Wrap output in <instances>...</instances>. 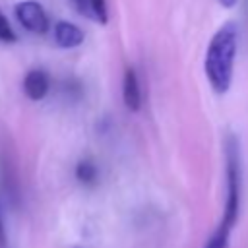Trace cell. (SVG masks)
<instances>
[{"mask_svg":"<svg viewBox=\"0 0 248 248\" xmlns=\"http://www.w3.org/2000/svg\"><path fill=\"white\" fill-rule=\"evenodd\" d=\"M122 97H124V103H126V107L130 110H140V107H141V93H140V83H138V76H136L134 68H128L124 72Z\"/></svg>","mask_w":248,"mask_h":248,"instance_id":"obj_5","label":"cell"},{"mask_svg":"<svg viewBox=\"0 0 248 248\" xmlns=\"http://www.w3.org/2000/svg\"><path fill=\"white\" fill-rule=\"evenodd\" d=\"M225 163H227V198H225V213L221 225L232 229L238 219L240 207V145L234 136L227 138L225 143Z\"/></svg>","mask_w":248,"mask_h":248,"instance_id":"obj_2","label":"cell"},{"mask_svg":"<svg viewBox=\"0 0 248 248\" xmlns=\"http://www.w3.org/2000/svg\"><path fill=\"white\" fill-rule=\"evenodd\" d=\"M229 234H231V229H227V227L221 225V227L209 236V240L205 242L203 248H229Z\"/></svg>","mask_w":248,"mask_h":248,"instance_id":"obj_8","label":"cell"},{"mask_svg":"<svg viewBox=\"0 0 248 248\" xmlns=\"http://www.w3.org/2000/svg\"><path fill=\"white\" fill-rule=\"evenodd\" d=\"M78 4V8L91 19L99 21V23H107L108 19V12H107V2L105 0H74Z\"/></svg>","mask_w":248,"mask_h":248,"instance_id":"obj_7","label":"cell"},{"mask_svg":"<svg viewBox=\"0 0 248 248\" xmlns=\"http://www.w3.org/2000/svg\"><path fill=\"white\" fill-rule=\"evenodd\" d=\"M217 2H219V4H223L225 8H232V6L236 4V0H217Z\"/></svg>","mask_w":248,"mask_h":248,"instance_id":"obj_12","label":"cell"},{"mask_svg":"<svg viewBox=\"0 0 248 248\" xmlns=\"http://www.w3.org/2000/svg\"><path fill=\"white\" fill-rule=\"evenodd\" d=\"M54 39L62 48H74V46L81 45L83 31L70 21H58L54 27Z\"/></svg>","mask_w":248,"mask_h":248,"instance_id":"obj_6","label":"cell"},{"mask_svg":"<svg viewBox=\"0 0 248 248\" xmlns=\"http://www.w3.org/2000/svg\"><path fill=\"white\" fill-rule=\"evenodd\" d=\"M23 91L29 99L39 101L48 93V76L43 70H31L23 79Z\"/></svg>","mask_w":248,"mask_h":248,"instance_id":"obj_4","label":"cell"},{"mask_svg":"<svg viewBox=\"0 0 248 248\" xmlns=\"http://www.w3.org/2000/svg\"><path fill=\"white\" fill-rule=\"evenodd\" d=\"M76 176H78V180H81L85 184H91L95 180V176H97V169H95V165L91 161H81L76 167Z\"/></svg>","mask_w":248,"mask_h":248,"instance_id":"obj_9","label":"cell"},{"mask_svg":"<svg viewBox=\"0 0 248 248\" xmlns=\"http://www.w3.org/2000/svg\"><path fill=\"white\" fill-rule=\"evenodd\" d=\"M0 41H4V43H14L16 41V33L10 27V23H8L6 16L2 14V10H0Z\"/></svg>","mask_w":248,"mask_h":248,"instance_id":"obj_10","label":"cell"},{"mask_svg":"<svg viewBox=\"0 0 248 248\" xmlns=\"http://www.w3.org/2000/svg\"><path fill=\"white\" fill-rule=\"evenodd\" d=\"M0 248H6V232H4V225H2V217H0Z\"/></svg>","mask_w":248,"mask_h":248,"instance_id":"obj_11","label":"cell"},{"mask_svg":"<svg viewBox=\"0 0 248 248\" xmlns=\"http://www.w3.org/2000/svg\"><path fill=\"white\" fill-rule=\"evenodd\" d=\"M238 33L234 23H225L211 37L205 54V76L215 93H227L232 79V64L236 56Z\"/></svg>","mask_w":248,"mask_h":248,"instance_id":"obj_1","label":"cell"},{"mask_svg":"<svg viewBox=\"0 0 248 248\" xmlns=\"http://www.w3.org/2000/svg\"><path fill=\"white\" fill-rule=\"evenodd\" d=\"M16 17L17 21L31 33H45L48 29V17L39 2L25 0L16 6Z\"/></svg>","mask_w":248,"mask_h":248,"instance_id":"obj_3","label":"cell"}]
</instances>
